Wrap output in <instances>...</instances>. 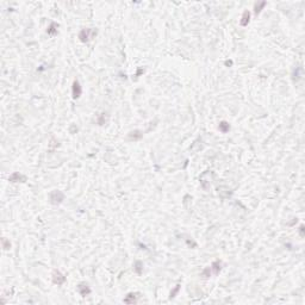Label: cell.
Returning <instances> with one entry per match:
<instances>
[{
    "label": "cell",
    "instance_id": "obj_16",
    "mask_svg": "<svg viewBox=\"0 0 305 305\" xmlns=\"http://www.w3.org/2000/svg\"><path fill=\"white\" fill-rule=\"evenodd\" d=\"M180 289H181L180 285H177V286H175V289H174V290H172V292H170V296H169V298H170V299H172V298H174V297H175V296L178 294V292L180 291Z\"/></svg>",
    "mask_w": 305,
    "mask_h": 305
},
{
    "label": "cell",
    "instance_id": "obj_4",
    "mask_svg": "<svg viewBox=\"0 0 305 305\" xmlns=\"http://www.w3.org/2000/svg\"><path fill=\"white\" fill-rule=\"evenodd\" d=\"M72 94H73V98H74V99L80 98V96L82 94V87H81V85H80V82H79L78 80H75V81L73 82V86H72Z\"/></svg>",
    "mask_w": 305,
    "mask_h": 305
},
{
    "label": "cell",
    "instance_id": "obj_17",
    "mask_svg": "<svg viewBox=\"0 0 305 305\" xmlns=\"http://www.w3.org/2000/svg\"><path fill=\"white\" fill-rule=\"evenodd\" d=\"M2 247H4V249H9V248L11 247L10 242H7V240H6V238H4V240H2Z\"/></svg>",
    "mask_w": 305,
    "mask_h": 305
},
{
    "label": "cell",
    "instance_id": "obj_10",
    "mask_svg": "<svg viewBox=\"0 0 305 305\" xmlns=\"http://www.w3.org/2000/svg\"><path fill=\"white\" fill-rule=\"evenodd\" d=\"M250 20V12L249 11H244L242 14V19H241V25L242 26H247Z\"/></svg>",
    "mask_w": 305,
    "mask_h": 305
},
{
    "label": "cell",
    "instance_id": "obj_1",
    "mask_svg": "<svg viewBox=\"0 0 305 305\" xmlns=\"http://www.w3.org/2000/svg\"><path fill=\"white\" fill-rule=\"evenodd\" d=\"M221 269H222V262H221V261H215L211 266L206 267V268L203 271L202 275L204 278H210V277H212V275H217V274L221 272Z\"/></svg>",
    "mask_w": 305,
    "mask_h": 305
},
{
    "label": "cell",
    "instance_id": "obj_7",
    "mask_svg": "<svg viewBox=\"0 0 305 305\" xmlns=\"http://www.w3.org/2000/svg\"><path fill=\"white\" fill-rule=\"evenodd\" d=\"M9 181H11V182H25L26 181V177L23 175V174H20V173H18V172H14V173H12L9 177Z\"/></svg>",
    "mask_w": 305,
    "mask_h": 305
},
{
    "label": "cell",
    "instance_id": "obj_9",
    "mask_svg": "<svg viewBox=\"0 0 305 305\" xmlns=\"http://www.w3.org/2000/svg\"><path fill=\"white\" fill-rule=\"evenodd\" d=\"M143 137V132L139 131V130H134L129 134V138L134 139V141H137V139H141Z\"/></svg>",
    "mask_w": 305,
    "mask_h": 305
},
{
    "label": "cell",
    "instance_id": "obj_19",
    "mask_svg": "<svg viewBox=\"0 0 305 305\" xmlns=\"http://www.w3.org/2000/svg\"><path fill=\"white\" fill-rule=\"evenodd\" d=\"M303 229H304V226L302 225V226H300V235L302 236H303Z\"/></svg>",
    "mask_w": 305,
    "mask_h": 305
},
{
    "label": "cell",
    "instance_id": "obj_2",
    "mask_svg": "<svg viewBox=\"0 0 305 305\" xmlns=\"http://www.w3.org/2000/svg\"><path fill=\"white\" fill-rule=\"evenodd\" d=\"M96 35H97V30L94 29H82L79 33V38L81 42L86 43V42H89L92 38H94Z\"/></svg>",
    "mask_w": 305,
    "mask_h": 305
},
{
    "label": "cell",
    "instance_id": "obj_6",
    "mask_svg": "<svg viewBox=\"0 0 305 305\" xmlns=\"http://www.w3.org/2000/svg\"><path fill=\"white\" fill-rule=\"evenodd\" d=\"M139 298V293L137 292H131V293H128L126 296H125V298L123 299V302H124L125 304H135V303H137V299Z\"/></svg>",
    "mask_w": 305,
    "mask_h": 305
},
{
    "label": "cell",
    "instance_id": "obj_12",
    "mask_svg": "<svg viewBox=\"0 0 305 305\" xmlns=\"http://www.w3.org/2000/svg\"><path fill=\"white\" fill-rule=\"evenodd\" d=\"M57 28H58V25L56 24V23H51L50 25H49V28H48V30H47V32L49 33V35H55L56 32H57Z\"/></svg>",
    "mask_w": 305,
    "mask_h": 305
},
{
    "label": "cell",
    "instance_id": "obj_8",
    "mask_svg": "<svg viewBox=\"0 0 305 305\" xmlns=\"http://www.w3.org/2000/svg\"><path fill=\"white\" fill-rule=\"evenodd\" d=\"M76 289H78V292L80 293L81 297H86V296H88L91 293V289L86 282H80Z\"/></svg>",
    "mask_w": 305,
    "mask_h": 305
},
{
    "label": "cell",
    "instance_id": "obj_18",
    "mask_svg": "<svg viewBox=\"0 0 305 305\" xmlns=\"http://www.w3.org/2000/svg\"><path fill=\"white\" fill-rule=\"evenodd\" d=\"M225 66H233V61H225Z\"/></svg>",
    "mask_w": 305,
    "mask_h": 305
},
{
    "label": "cell",
    "instance_id": "obj_13",
    "mask_svg": "<svg viewBox=\"0 0 305 305\" xmlns=\"http://www.w3.org/2000/svg\"><path fill=\"white\" fill-rule=\"evenodd\" d=\"M134 269H135V272L137 274H142V272H143V264L141 261H136L135 265H134Z\"/></svg>",
    "mask_w": 305,
    "mask_h": 305
},
{
    "label": "cell",
    "instance_id": "obj_3",
    "mask_svg": "<svg viewBox=\"0 0 305 305\" xmlns=\"http://www.w3.org/2000/svg\"><path fill=\"white\" fill-rule=\"evenodd\" d=\"M49 200L51 204L54 205H57V204H61L63 200H65V194L62 193L61 191L58 190H54L49 193Z\"/></svg>",
    "mask_w": 305,
    "mask_h": 305
},
{
    "label": "cell",
    "instance_id": "obj_14",
    "mask_svg": "<svg viewBox=\"0 0 305 305\" xmlns=\"http://www.w3.org/2000/svg\"><path fill=\"white\" fill-rule=\"evenodd\" d=\"M106 113H100V116H99V118H98L97 123L99 125H104L105 124V122H106V116H105Z\"/></svg>",
    "mask_w": 305,
    "mask_h": 305
},
{
    "label": "cell",
    "instance_id": "obj_11",
    "mask_svg": "<svg viewBox=\"0 0 305 305\" xmlns=\"http://www.w3.org/2000/svg\"><path fill=\"white\" fill-rule=\"evenodd\" d=\"M218 129H219V131H222L223 134H225V132H228L229 130H230V125H229V123L228 122H221L219 123V125H218Z\"/></svg>",
    "mask_w": 305,
    "mask_h": 305
},
{
    "label": "cell",
    "instance_id": "obj_15",
    "mask_svg": "<svg viewBox=\"0 0 305 305\" xmlns=\"http://www.w3.org/2000/svg\"><path fill=\"white\" fill-rule=\"evenodd\" d=\"M265 6H266V2H265V1L264 2H260V4H256V5H255V13L256 14L260 13V12H261V9L265 7Z\"/></svg>",
    "mask_w": 305,
    "mask_h": 305
},
{
    "label": "cell",
    "instance_id": "obj_5",
    "mask_svg": "<svg viewBox=\"0 0 305 305\" xmlns=\"http://www.w3.org/2000/svg\"><path fill=\"white\" fill-rule=\"evenodd\" d=\"M53 282L55 284V285H63L65 282H66V277L60 272V271H55L54 273H53Z\"/></svg>",
    "mask_w": 305,
    "mask_h": 305
}]
</instances>
